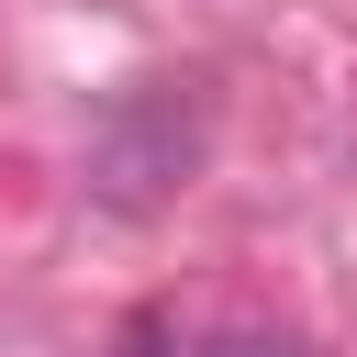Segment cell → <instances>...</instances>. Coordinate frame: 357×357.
<instances>
[{
  "instance_id": "cell-1",
  "label": "cell",
  "mask_w": 357,
  "mask_h": 357,
  "mask_svg": "<svg viewBox=\"0 0 357 357\" xmlns=\"http://www.w3.org/2000/svg\"><path fill=\"white\" fill-rule=\"evenodd\" d=\"M201 145H212V112H201L190 78L123 89L100 112V134H89V201L100 212H156V201H178L201 178Z\"/></svg>"
},
{
  "instance_id": "cell-2",
  "label": "cell",
  "mask_w": 357,
  "mask_h": 357,
  "mask_svg": "<svg viewBox=\"0 0 357 357\" xmlns=\"http://www.w3.org/2000/svg\"><path fill=\"white\" fill-rule=\"evenodd\" d=\"M190 357H312V346L279 324H223V335H190Z\"/></svg>"
},
{
  "instance_id": "cell-3",
  "label": "cell",
  "mask_w": 357,
  "mask_h": 357,
  "mask_svg": "<svg viewBox=\"0 0 357 357\" xmlns=\"http://www.w3.org/2000/svg\"><path fill=\"white\" fill-rule=\"evenodd\" d=\"M100 357H190V335H178V312H123V335Z\"/></svg>"
}]
</instances>
